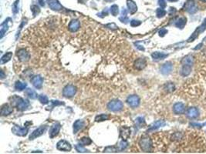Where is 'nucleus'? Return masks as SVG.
Returning a JSON list of instances; mask_svg holds the SVG:
<instances>
[{
	"label": "nucleus",
	"instance_id": "f257e3e1",
	"mask_svg": "<svg viewBox=\"0 0 206 154\" xmlns=\"http://www.w3.org/2000/svg\"><path fill=\"white\" fill-rule=\"evenodd\" d=\"M12 100L14 101L13 103L16 106L17 109L19 111L26 110L29 106V102L27 99H22L20 97H14Z\"/></svg>",
	"mask_w": 206,
	"mask_h": 154
},
{
	"label": "nucleus",
	"instance_id": "f03ea898",
	"mask_svg": "<svg viewBox=\"0 0 206 154\" xmlns=\"http://www.w3.org/2000/svg\"><path fill=\"white\" fill-rule=\"evenodd\" d=\"M139 145L144 152H151L152 143H151V140L150 139V137L147 136H142L141 139L140 140Z\"/></svg>",
	"mask_w": 206,
	"mask_h": 154
},
{
	"label": "nucleus",
	"instance_id": "7ed1b4c3",
	"mask_svg": "<svg viewBox=\"0 0 206 154\" xmlns=\"http://www.w3.org/2000/svg\"><path fill=\"white\" fill-rule=\"evenodd\" d=\"M124 108V104L121 101L118 99H114L107 104V109L112 112H119Z\"/></svg>",
	"mask_w": 206,
	"mask_h": 154
},
{
	"label": "nucleus",
	"instance_id": "20e7f679",
	"mask_svg": "<svg viewBox=\"0 0 206 154\" xmlns=\"http://www.w3.org/2000/svg\"><path fill=\"white\" fill-rule=\"evenodd\" d=\"M205 29H206V19L204 20V22H202V24H201L200 26H199L198 28H197L196 30L194 32V33L190 36V38L188 39V42L191 43V42L194 41V39H195V38H196L200 34L202 33Z\"/></svg>",
	"mask_w": 206,
	"mask_h": 154
},
{
	"label": "nucleus",
	"instance_id": "39448f33",
	"mask_svg": "<svg viewBox=\"0 0 206 154\" xmlns=\"http://www.w3.org/2000/svg\"><path fill=\"white\" fill-rule=\"evenodd\" d=\"M76 93H77V88L73 85H68L63 90V95L67 98L73 97L76 94Z\"/></svg>",
	"mask_w": 206,
	"mask_h": 154
},
{
	"label": "nucleus",
	"instance_id": "423d86ee",
	"mask_svg": "<svg viewBox=\"0 0 206 154\" xmlns=\"http://www.w3.org/2000/svg\"><path fill=\"white\" fill-rule=\"evenodd\" d=\"M46 130H47V126H41L37 128L36 130H35L33 132H32L31 135L29 136V140H33L34 139H36V138L39 137V136H40L46 131Z\"/></svg>",
	"mask_w": 206,
	"mask_h": 154
},
{
	"label": "nucleus",
	"instance_id": "0eeeda50",
	"mask_svg": "<svg viewBox=\"0 0 206 154\" xmlns=\"http://www.w3.org/2000/svg\"><path fill=\"white\" fill-rule=\"evenodd\" d=\"M127 103L131 108H137L140 105V98L136 95H132L127 97Z\"/></svg>",
	"mask_w": 206,
	"mask_h": 154
},
{
	"label": "nucleus",
	"instance_id": "6e6552de",
	"mask_svg": "<svg viewBox=\"0 0 206 154\" xmlns=\"http://www.w3.org/2000/svg\"><path fill=\"white\" fill-rule=\"evenodd\" d=\"M56 148L60 151H70L72 149V147L69 142H67L66 140H60L56 144Z\"/></svg>",
	"mask_w": 206,
	"mask_h": 154
},
{
	"label": "nucleus",
	"instance_id": "1a4fd4ad",
	"mask_svg": "<svg viewBox=\"0 0 206 154\" xmlns=\"http://www.w3.org/2000/svg\"><path fill=\"white\" fill-rule=\"evenodd\" d=\"M12 131L15 135H17V136H27V133H28L29 128H22L20 127V126H14L12 127Z\"/></svg>",
	"mask_w": 206,
	"mask_h": 154
},
{
	"label": "nucleus",
	"instance_id": "9d476101",
	"mask_svg": "<svg viewBox=\"0 0 206 154\" xmlns=\"http://www.w3.org/2000/svg\"><path fill=\"white\" fill-rule=\"evenodd\" d=\"M17 56L19 58V59L22 62H27L29 59L30 55H29V53H27V51L24 49H20L18 52H17Z\"/></svg>",
	"mask_w": 206,
	"mask_h": 154
},
{
	"label": "nucleus",
	"instance_id": "9b49d317",
	"mask_svg": "<svg viewBox=\"0 0 206 154\" xmlns=\"http://www.w3.org/2000/svg\"><path fill=\"white\" fill-rule=\"evenodd\" d=\"M61 129V125L60 123H55L53 124L52 126H51L50 130L49 131V135H50V138H54L55 136H56L59 132H60V130Z\"/></svg>",
	"mask_w": 206,
	"mask_h": 154
},
{
	"label": "nucleus",
	"instance_id": "f8f14e48",
	"mask_svg": "<svg viewBox=\"0 0 206 154\" xmlns=\"http://www.w3.org/2000/svg\"><path fill=\"white\" fill-rule=\"evenodd\" d=\"M31 82L35 88L40 89L42 88V86H43V79L40 76H35L32 78Z\"/></svg>",
	"mask_w": 206,
	"mask_h": 154
},
{
	"label": "nucleus",
	"instance_id": "ddd939ff",
	"mask_svg": "<svg viewBox=\"0 0 206 154\" xmlns=\"http://www.w3.org/2000/svg\"><path fill=\"white\" fill-rule=\"evenodd\" d=\"M173 111L175 114L177 115H180L182 113H185V106L182 103H175L173 106Z\"/></svg>",
	"mask_w": 206,
	"mask_h": 154
},
{
	"label": "nucleus",
	"instance_id": "4468645a",
	"mask_svg": "<svg viewBox=\"0 0 206 154\" xmlns=\"http://www.w3.org/2000/svg\"><path fill=\"white\" fill-rule=\"evenodd\" d=\"M68 28H69V30H70V32H75L78 31L80 28V22L79 20H77V19H73V20H72V21L70 22Z\"/></svg>",
	"mask_w": 206,
	"mask_h": 154
},
{
	"label": "nucleus",
	"instance_id": "2eb2a0df",
	"mask_svg": "<svg viewBox=\"0 0 206 154\" xmlns=\"http://www.w3.org/2000/svg\"><path fill=\"white\" fill-rule=\"evenodd\" d=\"M173 69L172 63L171 62H167L161 68V72L163 75H168L171 72Z\"/></svg>",
	"mask_w": 206,
	"mask_h": 154
},
{
	"label": "nucleus",
	"instance_id": "dca6fc26",
	"mask_svg": "<svg viewBox=\"0 0 206 154\" xmlns=\"http://www.w3.org/2000/svg\"><path fill=\"white\" fill-rule=\"evenodd\" d=\"M147 62L144 58H139L138 59H137L134 63V67L137 70H144L146 67Z\"/></svg>",
	"mask_w": 206,
	"mask_h": 154
},
{
	"label": "nucleus",
	"instance_id": "f3484780",
	"mask_svg": "<svg viewBox=\"0 0 206 154\" xmlns=\"http://www.w3.org/2000/svg\"><path fill=\"white\" fill-rule=\"evenodd\" d=\"M48 4L51 9L54 11H60L63 8L57 0H48Z\"/></svg>",
	"mask_w": 206,
	"mask_h": 154
},
{
	"label": "nucleus",
	"instance_id": "a211bd4d",
	"mask_svg": "<svg viewBox=\"0 0 206 154\" xmlns=\"http://www.w3.org/2000/svg\"><path fill=\"white\" fill-rule=\"evenodd\" d=\"M85 122L82 120H78L73 123V133H77L82 128L84 127Z\"/></svg>",
	"mask_w": 206,
	"mask_h": 154
},
{
	"label": "nucleus",
	"instance_id": "6ab92c4d",
	"mask_svg": "<svg viewBox=\"0 0 206 154\" xmlns=\"http://www.w3.org/2000/svg\"><path fill=\"white\" fill-rule=\"evenodd\" d=\"M165 125V122L164 120L156 121V122H154V123L150 126L149 130H148V132H151V131L158 130V129H159V128L161 127V126H164Z\"/></svg>",
	"mask_w": 206,
	"mask_h": 154
},
{
	"label": "nucleus",
	"instance_id": "aec40b11",
	"mask_svg": "<svg viewBox=\"0 0 206 154\" xmlns=\"http://www.w3.org/2000/svg\"><path fill=\"white\" fill-rule=\"evenodd\" d=\"M187 116L191 119L197 118L199 116V109L195 107H192V108L188 109L187 112Z\"/></svg>",
	"mask_w": 206,
	"mask_h": 154
},
{
	"label": "nucleus",
	"instance_id": "412c9836",
	"mask_svg": "<svg viewBox=\"0 0 206 154\" xmlns=\"http://www.w3.org/2000/svg\"><path fill=\"white\" fill-rule=\"evenodd\" d=\"M12 111H13V109L12 106H10L9 104H4L1 109V114L2 116H7L12 113Z\"/></svg>",
	"mask_w": 206,
	"mask_h": 154
},
{
	"label": "nucleus",
	"instance_id": "4be33fe9",
	"mask_svg": "<svg viewBox=\"0 0 206 154\" xmlns=\"http://www.w3.org/2000/svg\"><path fill=\"white\" fill-rule=\"evenodd\" d=\"M168 54L164 53H161V52H154L151 54V57L153 58L154 60H161L165 59L168 56Z\"/></svg>",
	"mask_w": 206,
	"mask_h": 154
},
{
	"label": "nucleus",
	"instance_id": "5701e85b",
	"mask_svg": "<svg viewBox=\"0 0 206 154\" xmlns=\"http://www.w3.org/2000/svg\"><path fill=\"white\" fill-rule=\"evenodd\" d=\"M192 72V66H191L183 65L180 70V74L182 76H188Z\"/></svg>",
	"mask_w": 206,
	"mask_h": 154
},
{
	"label": "nucleus",
	"instance_id": "b1692460",
	"mask_svg": "<svg viewBox=\"0 0 206 154\" xmlns=\"http://www.w3.org/2000/svg\"><path fill=\"white\" fill-rule=\"evenodd\" d=\"M127 5L131 14H134V13H135V12H137V6L136 3H134V1H132V0H127Z\"/></svg>",
	"mask_w": 206,
	"mask_h": 154
},
{
	"label": "nucleus",
	"instance_id": "393cba45",
	"mask_svg": "<svg viewBox=\"0 0 206 154\" xmlns=\"http://www.w3.org/2000/svg\"><path fill=\"white\" fill-rule=\"evenodd\" d=\"M186 22H187V19L185 17H181L176 20V22H175V26L178 29H183L185 26Z\"/></svg>",
	"mask_w": 206,
	"mask_h": 154
},
{
	"label": "nucleus",
	"instance_id": "a878e982",
	"mask_svg": "<svg viewBox=\"0 0 206 154\" xmlns=\"http://www.w3.org/2000/svg\"><path fill=\"white\" fill-rule=\"evenodd\" d=\"M193 62H194V59L193 56L192 55H188L187 56H185V58L182 59V60L181 61L182 65H187V66H192L193 65Z\"/></svg>",
	"mask_w": 206,
	"mask_h": 154
},
{
	"label": "nucleus",
	"instance_id": "bb28decb",
	"mask_svg": "<svg viewBox=\"0 0 206 154\" xmlns=\"http://www.w3.org/2000/svg\"><path fill=\"white\" fill-rule=\"evenodd\" d=\"M131 136V130L127 127H123L120 130V136L124 140H127Z\"/></svg>",
	"mask_w": 206,
	"mask_h": 154
},
{
	"label": "nucleus",
	"instance_id": "cd10ccee",
	"mask_svg": "<svg viewBox=\"0 0 206 154\" xmlns=\"http://www.w3.org/2000/svg\"><path fill=\"white\" fill-rule=\"evenodd\" d=\"M10 18L7 19L6 20H5V22H3V24L1 25V29H0V32H1V38H3V36L5 35V33L7 32V30L9 29V20H10Z\"/></svg>",
	"mask_w": 206,
	"mask_h": 154
},
{
	"label": "nucleus",
	"instance_id": "c85d7f7f",
	"mask_svg": "<svg viewBox=\"0 0 206 154\" xmlns=\"http://www.w3.org/2000/svg\"><path fill=\"white\" fill-rule=\"evenodd\" d=\"M25 93L27 94V96L32 99H35L38 97V95L36 92L34 91L33 89H27V90L25 91Z\"/></svg>",
	"mask_w": 206,
	"mask_h": 154
},
{
	"label": "nucleus",
	"instance_id": "c756f323",
	"mask_svg": "<svg viewBox=\"0 0 206 154\" xmlns=\"http://www.w3.org/2000/svg\"><path fill=\"white\" fill-rule=\"evenodd\" d=\"M27 84L26 82H22L20 81H17L15 84V89L18 90V91H22L23 89L27 88Z\"/></svg>",
	"mask_w": 206,
	"mask_h": 154
},
{
	"label": "nucleus",
	"instance_id": "7c9ffc66",
	"mask_svg": "<svg viewBox=\"0 0 206 154\" xmlns=\"http://www.w3.org/2000/svg\"><path fill=\"white\" fill-rule=\"evenodd\" d=\"M12 56V53H11V52H9V53H7L6 54H5L3 57L1 58V62H0L1 64H4V63H8V62L11 59Z\"/></svg>",
	"mask_w": 206,
	"mask_h": 154
},
{
	"label": "nucleus",
	"instance_id": "2f4dec72",
	"mask_svg": "<svg viewBox=\"0 0 206 154\" xmlns=\"http://www.w3.org/2000/svg\"><path fill=\"white\" fill-rule=\"evenodd\" d=\"M186 10L189 13H194L197 11V8L194 6V3H188L186 4Z\"/></svg>",
	"mask_w": 206,
	"mask_h": 154
},
{
	"label": "nucleus",
	"instance_id": "473e14b6",
	"mask_svg": "<svg viewBox=\"0 0 206 154\" xmlns=\"http://www.w3.org/2000/svg\"><path fill=\"white\" fill-rule=\"evenodd\" d=\"M127 10L125 9H123L122 12H121V16H120V17L119 18V19H120V21H121V22L127 23V22H128V18H127Z\"/></svg>",
	"mask_w": 206,
	"mask_h": 154
},
{
	"label": "nucleus",
	"instance_id": "72a5a7b5",
	"mask_svg": "<svg viewBox=\"0 0 206 154\" xmlns=\"http://www.w3.org/2000/svg\"><path fill=\"white\" fill-rule=\"evenodd\" d=\"M91 143H92V140L88 137H84L80 140V145H81L83 147L84 146H88V145L91 144Z\"/></svg>",
	"mask_w": 206,
	"mask_h": 154
},
{
	"label": "nucleus",
	"instance_id": "f704fd0d",
	"mask_svg": "<svg viewBox=\"0 0 206 154\" xmlns=\"http://www.w3.org/2000/svg\"><path fill=\"white\" fill-rule=\"evenodd\" d=\"M109 116L107 114H101V115L97 116L95 117V121L96 122H101V121H104V120H107Z\"/></svg>",
	"mask_w": 206,
	"mask_h": 154
},
{
	"label": "nucleus",
	"instance_id": "c9c22d12",
	"mask_svg": "<svg viewBox=\"0 0 206 154\" xmlns=\"http://www.w3.org/2000/svg\"><path fill=\"white\" fill-rule=\"evenodd\" d=\"M38 99L41 103L43 104V105H46V104H47L49 103L48 97L46 96V95H43V94H42V95H39V96H38Z\"/></svg>",
	"mask_w": 206,
	"mask_h": 154
},
{
	"label": "nucleus",
	"instance_id": "e433bc0d",
	"mask_svg": "<svg viewBox=\"0 0 206 154\" xmlns=\"http://www.w3.org/2000/svg\"><path fill=\"white\" fill-rule=\"evenodd\" d=\"M118 12H119V9H118V6L117 5H113L110 7V13L112 14V16H118Z\"/></svg>",
	"mask_w": 206,
	"mask_h": 154
},
{
	"label": "nucleus",
	"instance_id": "4c0bfd02",
	"mask_svg": "<svg viewBox=\"0 0 206 154\" xmlns=\"http://www.w3.org/2000/svg\"><path fill=\"white\" fill-rule=\"evenodd\" d=\"M135 123H136L137 126H138L139 127H141L142 126L144 125V123H145V121H144V117H142V116H139V117H137V118L135 120Z\"/></svg>",
	"mask_w": 206,
	"mask_h": 154
},
{
	"label": "nucleus",
	"instance_id": "58836bf2",
	"mask_svg": "<svg viewBox=\"0 0 206 154\" xmlns=\"http://www.w3.org/2000/svg\"><path fill=\"white\" fill-rule=\"evenodd\" d=\"M166 14V11L164 10L163 9H158L157 11H156V15L158 18H162L165 16Z\"/></svg>",
	"mask_w": 206,
	"mask_h": 154
},
{
	"label": "nucleus",
	"instance_id": "ea45409f",
	"mask_svg": "<svg viewBox=\"0 0 206 154\" xmlns=\"http://www.w3.org/2000/svg\"><path fill=\"white\" fill-rule=\"evenodd\" d=\"M31 11H32V12H33V15L34 16H36V15L39 13V12H40V9H39V6H37V5H33L31 6Z\"/></svg>",
	"mask_w": 206,
	"mask_h": 154
},
{
	"label": "nucleus",
	"instance_id": "a19ab883",
	"mask_svg": "<svg viewBox=\"0 0 206 154\" xmlns=\"http://www.w3.org/2000/svg\"><path fill=\"white\" fill-rule=\"evenodd\" d=\"M175 85L173 84V83H171V82H168V83L165 85V89L168 92H173L175 90Z\"/></svg>",
	"mask_w": 206,
	"mask_h": 154
},
{
	"label": "nucleus",
	"instance_id": "79ce46f5",
	"mask_svg": "<svg viewBox=\"0 0 206 154\" xmlns=\"http://www.w3.org/2000/svg\"><path fill=\"white\" fill-rule=\"evenodd\" d=\"M127 145H128V143L126 142V140H123L120 143V145H119V150H124V149H125L127 148Z\"/></svg>",
	"mask_w": 206,
	"mask_h": 154
},
{
	"label": "nucleus",
	"instance_id": "37998d69",
	"mask_svg": "<svg viewBox=\"0 0 206 154\" xmlns=\"http://www.w3.org/2000/svg\"><path fill=\"white\" fill-rule=\"evenodd\" d=\"M19 0H16L14 3L13 5H12V12L14 14H16L17 12H19V7H18V3H19Z\"/></svg>",
	"mask_w": 206,
	"mask_h": 154
},
{
	"label": "nucleus",
	"instance_id": "c03bdc74",
	"mask_svg": "<svg viewBox=\"0 0 206 154\" xmlns=\"http://www.w3.org/2000/svg\"><path fill=\"white\" fill-rule=\"evenodd\" d=\"M75 148H76V150H77V152H79V153H86V152L88 151V150H86V149H84L83 146L80 144L77 145V146L75 147Z\"/></svg>",
	"mask_w": 206,
	"mask_h": 154
},
{
	"label": "nucleus",
	"instance_id": "a18cd8bd",
	"mask_svg": "<svg viewBox=\"0 0 206 154\" xmlns=\"http://www.w3.org/2000/svg\"><path fill=\"white\" fill-rule=\"evenodd\" d=\"M118 150H119V149H117L115 147H108L104 149V152L110 153V152H118Z\"/></svg>",
	"mask_w": 206,
	"mask_h": 154
},
{
	"label": "nucleus",
	"instance_id": "49530a36",
	"mask_svg": "<svg viewBox=\"0 0 206 154\" xmlns=\"http://www.w3.org/2000/svg\"><path fill=\"white\" fill-rule=\"evenodd\" d=\"M141 24V21L135 20V19H134V20H131V26L132 27L138 26H140Z\"/></svg>",
	"mask_w": 206,
	"mask_h": 154
},
{
	"label": "nucleus",
	"instance_id": "de8ad7c7",
	"mask_svg": "<svg viewBox=\"0 0 206 154\" xmlns=\"http://www.w3.org/2000/svg\"><path fill=\"white\" fill-rule=\"evenodd\" d=\"M168 33V30L165 29H161L160 31L158 32V34H159V36H161V37H163V36H165V34Z\"/></svg>",
	"mask_w": 206,
	"mask_h": 154
},
{
	"label": "nucleus",
	"instance_id": "09e8293b",
	"mask_svg": "<svg viewBox=\"0 0 206 154\" xmlns=\"http://www.w3.org/2000/svg\"><path fill=\"white\" fill-rule=\"evenodd\" d=\"M106 26L107 27V28H109V29H113V30H114V29H117L118 28V27L117 26V25L114 24V23H109V24L107 25Z\"/></svg>",
	"mask_w": 206,
	"mask_h": 154
},
{
	"label": "nucleus",
	"instance_id": "8fccbe9b",
	"mask_svg": "<svg viewBox=\"0 0 206 154\" xmlns=\"http://www.w3.org/2000/svg\"><path fill=\"white\" fill-rule=\"evenodd\" d=\"M107 15H108L107 9H106L103 10V12H101V13H100V14H98V16L101 17V18H103V17L106 16H107Z\"/></svg>",
	"mask_w": 206,
	"mask_h": 154
},
{
	"label": "nucleus",
	"instance_id": "3c124183",
	"mask_svg": "<svg viewBox=\"0 0 206 154\" xmlns=\"http://www.w3.org/2000/svg\"><path fill=\"white\" fill-rule=\"evenodd\" d=\"M158 4L162 8H165L166 6L165 0H158Z\"/></svg>",
	"mask_w": 206,
	"mask_h": 154
},
{
	"label": "nucleus",
	"instance_id": "603ef678",
	"mask_svg": "<svg viewBox=\"0 0 206 154\" xmlns=\"http://www.w3.org/2000/svg\"><path fill=\"white\" fill-rule=\"evenodd\" d=\"M51 103H53V106H57V105H61V104H64L63 103H61V102L58 101V100H52V101H51Z\"/></svg>",
	"mask_w": 206,
	"mask_h": 154
},
{
	"label": "nucleus",
	"instance_id": "864d4df0",
	"mask_svg": "<svg viewBox=\"0 0 206 154\" xmlns=\"http://www.w3.org/2000/svg\"><path fill=\"white\" fill-rule=\"evenodd\" d=\"M39 4L41 5V6H44L45 5V3H44V0H38Z\"/></svg>",
	"mask_w": 206,
	"mask_h": 154
},
{
	"label": "nucleus",
	"instance_id": "5fc2aeb1",
	"mask_svg": "<svg viewBox=\"0 0 206 154\" xmlns=\"http://www.w3.org/2000/svg\"><path fill=\"white\" fill-rule=\"evenodd\" d=\"M4 77H5L4 72H3V70H1V78H2V79H4Z\"/></svg>",
	"mask_w": 206,
	"mask_h": 154
},
{
	"label": "nucleus",
	"instance_id": "6e6d98bb",
	"mask_svg": "<svg viewBox=\"0 0 206 154\" xmlns=\"http://www.w3.org/2000/svg\"><path fill=\"white\" fill-rule=\"evenodd\" d=\"M168 1H170V2H175V1H177V0H168Z\"/></svg>",
	"mask_w": 206,
	"mask_h": 154
},
{
	"label": "nucleus",
	"instance_id": "4d7b16f0",
	"mask_svg": "<svg viewBox=\"0 0 206 154\" xmlns=\"http://www.w3.org/2000/svg\"><path fill=\"white\" fill-rule=\"evenodd\" d=\"M201 1H204V2H206V0H201Z\"/></svg>",
	"mask_w": 206,
	"mask_h": 154
}]
</instances>
